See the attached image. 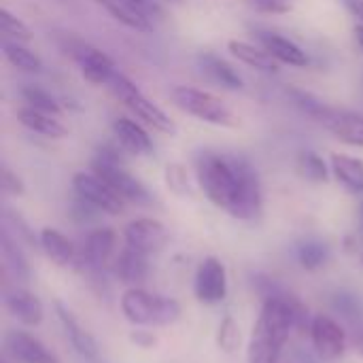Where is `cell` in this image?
<instances>
[{"instance_id": "cell-16", "label": "cell", "mask_w": 363, "mask_h": 363, "mask_svg": "<svg viewBox=\"0 0 363 363\" xmlns=\"http://www.w3.org/2000/svg\"><path fill=\"white\" fill-rule=\"evenodd\" d=\"M113 132L123 151H128L132 155H151L153 153V143L140 123H136L128 117H119L113 123Z\"/></svg>"}, {"instance_id": "cell-3", "label": "cell", "mask_w": 363, "mask_h": 363, "mask_svg": "<svg viewBox=\"0 0 363 363\" xmlns=\"http://www.w3.org/2000/svg\"><path fill=\"white\" fill-rule=\"evenodd\" d=\"M121 311L134 325H172L181 317V304L172 298L132 287L121 298Z\"/></svg>"}, {"instance_id": "cell-11", "label": "cell", "mask_w": 363, "mask_h": 363, "mask_svg": "<svg viewBox=\"0 0 363 363\" xmlns=\"http://www.w3.org/2000/svg\"><path fill=\"white\" fill-rule=\"evenodd\" d=\"M72 55H74V60L81 66L83 79L89 81L91 85H108L111 77L117 72L113 60L104 51H100V49H96L91 45L79 43L72 49Z\"/></svg>"}, {"instance_id": "cell-9", "label": "cell", "mask_w": 363, "mask_h": 363, "mask_svg": "<svg viewBox=\"0 0 363 363\" xmlns=\"http://www.w3.org/2000/svg\"><path fill=\"white\" fill-rule=\"evenodd\" d=\"M228 296V272L221 259L206 257L196 274V298L204 304H219Z\"/></svg>"}, {"instance_id": "cell-17", "label": "cell", "mask_w": 363, "mask_h": 363, "mask_svg": "<svg viewBox=\"0 0 363 363\" xmlns=\"http://www.w3.org/2000/svg\"><path fill=\"white\" fill-rule=\"evenodd\" d=\"M323 123L340 143L351 147H363V115L334 108Z\"/></svg>"}, {"instance_id": "cell-6", "label": "cell", "mask_w": 363, "mask_h": 363, "mask_svg": "<svg viewBox=\"0 0 363 363\" xmlns=\"http://www.w3.org/2000/svg\"><path fill=\"white\" fill-rule=\"evenodd\" d=\"M172 102L185 111L191 117H198L200 121L213 123V125H221V128H234L238 123L236 115L230 111V106L217 98L211 91L198 89V87H187V85H179L172 89Z\"/></svg>"}, {"instance_id": "cell-5", "label": "cell", "mask_w": 363, "mask_h": 363, "mask_svg": "<svg viewBox=\"0 0 363 363\" xmlns=\"http://www.w3.org/2000/svg\"><path fill=\"white\" fill-rule=\"evenodd\" d=\"M91 172L96 177H100L108 187H113L128 202L147 206L153 200L149 189L123 168L121 157H117V151H113L108 147L100 149L98 155L91 160Z\"/></svg>"}, {"instance_id": "cell-12", "label": "cell", "mask_w": 363, "mask_h": 363, "mask_svg": "<svg viewBox=\"0 0 363 363\" xmlns=\"http://www.w3.org/2000/svg\"><path fill=\"white\" fill-rule=\"evenodd\" d=\"M9 353L21 363H60V359L34 336L26 332H9L4 338Z\"/></svg>"}, {"instance_id": "cell-25", "label": "cell", "mask_w": 363, "mask_h": 363, "mask_svg": "<svg viewBox=\"0 0 363 363\" xmlns=\"http://www.w3.org/2000/svg\"><path fill=\"white\" fill-rule=\"evenodd\" d=\"M40 247L47 253V257L57 266H70L74 262V247L72 242L57 230L45 228L40 232Z\"/></svg>"}, {"instance_id": "cell-19", "label": "cell", "mask_w": 363, "mask_h": 363, "mask_svg": "<svg viewBox=\"0 0 363 363\" xmlns=\"http://www.w3.org/2000/svg\"><path fill=\"white\" fill-rule=\"evenodd\" d=\"M147 259H149V255L125 245V249L119 253V257L115 262V274L119 277L121 283L136 287L149 274V262Z\"/></svg>"}, {"instance_id": "cell-18", "label": "cell", "mask_w": 363, "mask_h": 363, "mask_svg": "<svg viewBox=\"0 0 363 363\" xmlns=\"http://www.w3.org/2000/svg\"><path fill=\"white\" fill-rule=\"evenodd\" d=\"M262 47L281 64H287V66H294V68H302L308 64V57L306 53L302 51V47H298L294 40L281 36V34H274V32H259L257 34Z\"/></svg>"}, {"instance_id": "cell-13", "label": "cell", "mask_w": 363, "mask_h": 363, "mask_svg": "<svg viewBox=\"0 0 363 363\" xmlns=\"http://www.w3.org/2000/svg\"><path fill=\"white\" fill-rule=\"evenodd\" d=\"M55 313H57V319H60V323H62V328L66 332V338L74 347V351L81 357H85L89 362H96L98 359V345H96L94 336L87 330L81 328V323L74 319V315L62 302H55Z\"/></svg>"}, {"instance_id": "cell-44", "label": "cell", "mask_w": 363, "mask_h": 363, "mask_svg": "<svg viewBox=\"0 0 363 363\" xmlns=\"http://www.w3.org/2000/svg\"><path fill=\"white\" fill-rule=\"evenodd\" d=\"M362 213H363V204H362Z\"/></svg>"}, {"instance_id": "cell-1", "label": "cell", "mask_w": 363, "mask_h": 363, "mask_svg": "<svg viewBox=\"0 0 363 363\" xmlns=\"http://www.w3.org/2000/svg\"><path fill=\"white\" fill-rule=\"evenodd\" d=\"M196 177L206 198L234 219H255L262 213V185L245 157L204 151L196 160Z\"/></svg>"}, {"instance_id": "cell-22", "label": "cell", "mask_w": 363, "mask_h": 363, "mask_svg": "<svg viewBox=\"0 0 363 363\" xmlns=\"http://www.w3.org/2000/svg\"><path fill=\"white\" fill-rule=\"evenodd\" d=\"M198 64L202 68V72L213 79L215 83H219L225 89H242V79L240 74L219 55L215 53H200L198 55Z\"/></svg>"}, {"instance_id": "cell-21", "label": "cell", "mask_w": 363, "mask_h": 363, "mask_svg": "<svg viewBox=\"0 0 363 363\" xmlns=\"http://www.w3.org/2000/svg\"><path fill=\"white\" fill-rule=\"evenodd\" d=\"M113 19H117L119 23H123L125 28L130 30H136V32H151L153 30V23H151V17L145 15L143 11L134 9L132 4H128L125 0H96Z\"/></svg>"}, {"instance_id": "cell-14", "label": "cell", "mask_w": 363, "mask_h": 363, "mask_svg": "<svg viewBox=\"0 0 363 363\" xmlns=\"http://www.w3.org/2000/svg\"><path fill=\"white\" fill-rule=\"evenodd\" d=\"M4 306L11 313V317L17 319L23 325L34 328V325H38L43 321V304H40V300L34 294L26 291V289L15 287V289L6 291L4 294Z\"/></svg>"}, {"instance_id": "cell-30", "label": "cell", "mask_w": 363, "mask_h": 363, "mask_svg": "<svg viewBox=\"0 0 363 363\" xmlns=\"http://www.w3.org/2000/svg\"><path fill=\"white\" fill-rule=\"evenodd\" d=\"M328 255H330L328 247H325L323 242H319V240H306V242L300 245V249H298V259H300V264H302L306 270H317V268H321V266L328 262Z\"/></svg>"}, {"instance_id": "cell-34", "label": "cell", "mask_w": 363, "mask_h": 363, "mask_svg": "<svg viewBox=\"0 0 363 363\" xmlns=\"http://www.w3.org/2000/svg\"><path fill=\"white\" fill-rule=\"evenodd\" d=\"M4 225L15 228L17 240H23L28 247H36V238H34V234L30 232V228L26 225V221H23L19 215H13V211H4Z\"/></svg>"}, {"instance_id": "cell-31", "label": "cell", "mask_w": 363, "mask_h": 363, "mask_svg": "<svg viewBox=\"0 0 363 363\" xmlns=\"http://www.w3.org/2000/svg\"><path fill=\"white\" fill-rule=\"evenodd\" d=\"M291 96H294L296 104H298L306 115H311V117H315V119H319V121H325V119L330 117V113L334 111V108H330L328 104H323L319 98H315V96L308 94V91H298V89H294Z\"/></svg>"}, {"instance_id": "cell-28", "label": "cell", "mask_w": 363, "mask_h": 363, "mask_svg": "<svg viewBox=\"0 0 363 363\" xmlns=\"http://www.w3.org/2000/svg\"><path fill=\"white\" fill-rule=\"evenodd\" d=\"M0 30L4 38L15 40V43H30L32 40V30L9 9H0Z\"/></svg>"}, {"instance_id": "cell-26", "label": "cell", "mask_w": 363, "mask_h": 363, "mask_svg": "<svg viewBox=\"0 0 363 363\" xmlns=\"http://www.w3.org/2000/svg\"><path fill=\"white\" fill-rule=\"evenodd\" d=\"M332 170L336 179L351 191H363V160L351 155H332Z\"/></svg>"}, {"instance_id": "cell-38", "label": "cell", "mask_w": 363, "mask_h": 363, "mask_svg": "<svg viewBox=\"0 0 363 363\" xmlns=\"http://www.w3.org/2000/svg\"><path fill=\"white\" fill-rule=\"evenodd\" d=\"M132 342H136L143 349H151L155 345V338L151 334H147V332H134L132 334Z\"/></svg>"}, {"instance_id": "cell-20", "label": "cell", "mask_w": 363, "mask_h": 363, "mask_svg": "<svg viewBox=\"0 0 363 363\" xmlns=\"http://www.w3.org/2000/svg\"><path fill=\"white\" fill-rule=\"evenodd\" d=\"M17 119H19V123H21L23 128H28L30 132L40 134V136H45V138H64V136H66V125H64L55 115L36 111V108H32V106L19 108Z\"/></svg>"}, {"instance_id": "cell-39", "label": "cell", "mask_w": 363, "mask_h": 363, "mask_svg": "<svg viewBox=\"0 0 363 363\" xmlns=\"http://www.w3.org/2000/svg\"><path fill=\"white\" fill-rule=\"evenodd\" d=\"M128 4H132L134 9H138V11H143L145 15H153L155 13V2L153 0H125Z\"/></svg>"}, {"instance_id": "cell-8", "label": "cell", "mask_w": 363, "mask_h": 363, "mask_svg": "<svg viewBox=\"0 0 363 363\" xmlns=\"http://www.w3.org/2000/svg\"><path fill=\"white\" fill-rule=\"evenodd\" d=\"M311 340H313V347L319 353V357L325 362H334V359L345 355L347 336H345V330L332 317L319 315L313 319Z\"/></svg>"}, {"instance_id": "cell-27", "label": "cell", "mask_w": 363, "mask_h": 363, "mask_svg": "<svg viewBox=\"0 0 363 363\" xmlns=\"http://www.w3.org/2000/svg\"><path fill=\"white\" fill-rule=\"evenodd\" d=\"M2 51L4 57L19 70L23 72H40L43 70V60L28 47H23V43H15V40H4L2 43Z\"/></svg>"}, {"instance_id": "cell-41", "label": "cell", "mask_w": 363, "mask_h": 363, "mask_svg": "<svg viewBox=\"0 0 363 363\" xmlns=\"http://www.w3.org/2000/svg\"><path fill=\"white\" fill-rule=\"evenodd\" d=\"M355 349L359 351V355L363 357V332H359V334L355 336Z\"/></svg>"}, {"instance_id": "cell-33", "label": "cell", "mask_w": 363, "mask_h": 363, "mask_svg": "<svg viewBox=\"0 0 363 363\" xmlns=\"http://www.w3.org/2000/svg\"><path fill=\"white\" fill-rule=\"evenodd\" d=\"M302 170L315 183H325L328 177H330L328 166H325V160L321 155L313 153V151H308V153L302 155Z\"/></svg>"}, {"instance_id": "cell-2", "label": "cell", "mask_w": 363, "mask_h": 363, "mask_svg": "<svg viewBox=\"0 0 363 363\" xmlns=\"http://www.w3.org/2000/svg\"><path fill=\"white\" fill-rule=\"evenodd\" d=\"M308 319V311L302 302L285 291L272 287V294L264 296V306L253 325V334L247 349L249 363H279L285 342L294 328H302Z\"/></svg>"}, {"instance_id": "cell-23", "label": "cell", "mask_w": 363, "mask_h": 363, "mask_svg": "<svg viewBox=\"0 0 363 363\" xmlns=\"http://www.w3.org/2000/svg\"><path fill=\"white\" fill-rule=\"evenodd\" d=\"M0 253H2V262L4 268L13 274L15 281H30V266L26 255L19 249V240L11 236V232L6 228H2L0 232Z\"/></svg>"}, {"instance_id": "cell-43", "label": "cell", "mask_w": 363, "mask_h": 363, "mask_svg": "<svg viewBox=\"0 0 363 363\" xmlns=\"http://www.w3.org/2000/svg\"><path fill=\"white\" fill-rule=\"evenodd\" d=\"M164 2H172V4H179V2H183V0H164Z\"/></svg>"}, {"instance_id": "cell-24", "label": "cell", "mask_w": 363, "mask_h": 363, "mask_svg": "<svg viewBox=\"0 0 363 363\" xmlns=\"http://www.w3.org/2000/svg\"><path fill=\"white\" fill-rule=\"evenodd\" d=\"M228 49L232 51L234 57H238L242 64L255 68V70H262V72H277L279 68V62L262 47H255L251 43H245V40H230L228 43Z\"/></svg>"}, {"instance_id": "cell-15", "label": "cell", "mask_w": 363, "mask_h": 363, "mask_svg": "<svg viewBox=\"0 0 363 363\" xmlns=\"http://www.w3.org/2000/svg\"><path fill=\"white\" fill-rule=\"evenodd\" d=\"M115 242H117V236L111 228H98L94 230L87 240H85V247H83V262L87 264V268L91 270H102L113 251H115Z\"/></svg>"}, {"instance_id": "cell-42", "label": "cell", "mask_w": 363, "mask_h": 363, "mask_svg": "<svg viewBox=\"0 0 363 363\" xmlns=\"http://www.w3.org/2000/svg\"><path fill=\"white\" fill-rule=\"evenodd\" d=\"M355 36H357V43H359V47L363 49V23H359V26L355 28Z\"/></svg>"}, {"instance_id": "cell-4", "label": "cell", "mask_w": 363, "mask_h": 363, "mask_svg": "<svg viewBox=\"0 0 363 363\" xmlns=\"http://www.w3.org/2000/svg\"><path fill=\"white\" fill-rule=\"evenodd\" d=\"M108 89L143 121V123H147L149 128H153V130H157V132H162V134H170V136H174L177 134V123L155 104V102H151L140 89H138V85L134 83V81H130L123 72H115L113 77H111V81H108Z\"/></svg>"}, {"instance_id": "cell-10", "label": "cell", "mask_w": 363, "mask_h": 363, "mask_svg": "<svg viewBox=\"0 0 363 363\" xmlns=\"http://www.w3.org/2000/svg\"><path fill=\"white\" fill-rule=\"evenodd\" d=\"M123 236H125L128 247H132L145 255H153V253L162 251L168 242V230L157 219H136V221L128 223Z\"/></svg>"}, {"instance_id": "cell-32", "label": "cell", "mask_w": 363, "mask_h": 363, "mask_svg": "<svg viewBox=\"0 0 363 363\" xmlns=\"http://www.w3.org/2000/svg\"><path fill=\"white\" fill-rule=\"evenodd\" d=\"M217 345L225 353H234L240 347V328L232 317H225L217 330Z\"/></svg>"}, {"instance_id": "cell-29", "label": "cell", "mask_w": 363, "mask_h": 363, "mask_svg": "<svg viewBox=\"0 0 363 363\" xmlns=\"http://www.w3.org/2000/svg\"><path fill=\"white\" fill-rule=\"evenodd\" d=\"M21 96H23V100L28 102V106H32V108H36V111L49 113V115H55V117L62 113L57 100H55L49 91H45V89H40V87H36V85H26V87L21 89Z\"/></svg>"}, {"instance_id": "cell-36", "label": "cell", "mask_w": 363, "mask_h": 363, "mask_svg": "<svg viewBox=\"0 0 363 363\" xmlns=\"http://www.w3.org/2000/svg\"><path fill=\"white\" fill-rule=\"evenodd\" d=\"M255 4L257 11L262 13H274V15H281V13H287L291 11V2L289 0H251Z\"/></svg>"}, {"instance_id": "cell-40", "label": "cell", "mask_w": 363, "mask_h": 363, "mask_svg": "<svg viewBox=\"0 0 363 363\" xmlns=\"http://www.w3.org/2000/svg\"><path fill=\"white\" fill-rule=\"evenodd\" d=\"M340 2L349 9L351 15H355L357 19L363 21V0H340Z\"/></svg>"}, {"instance_id": "cell-35", "label": "cell", "mask_w": 363, "mask_h": 363, "mask_svg": "<svg viewBox=\"0 0 363 363\" xmlns=\"http://www.w3.org/2000/svg\"><path fill=\"white\" fill-rule=\"evenodd\" d=\"M0 187L9 196H23V191H26L21 179L17 174H13L6 166H2V170H0Z\"/></svg>"}, {"instance_id": "cell-7", "label": "cell", "mask_w": 363, "mask_h": 363, "mask_svg": "<svg viewBox=\"0 0 363 363\" xmlns=\"http://www.w3.org/2000/svg\"><path fill=\"white\" fill-rule=\"evenodd\" d=\"M72 187L79 198L87 200L106 215H121L125 208V200L94 172H77L72 177Z\"/></svg>"}, {"instance_id": "cell-37", "label": "cell", "mask_w": 363, "mask_h": 363, "mask_svg": "<svg viewBox=\"0 0 363 363\" xmlns=\"http://www.w3.org/2000/svg\"><path fill=\"white\" fill-rule=\"evenodd\" d=\"M338 311H342L347 317H357L359 315V300L355 296H338Z\"/></svg>"}]
</instances>
